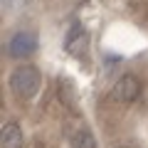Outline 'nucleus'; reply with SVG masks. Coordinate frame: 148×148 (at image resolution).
I'll list each match as a JSON object with an SVG mask.
<instances>
[{
	"mask_svg": "<svg viewBox=\"0 0 148 148\" xmlns=\"http://www.w3.org/2000/svg\"><path fill=\"white\" fill-rule=\"evenodd\" d=\"M40 82H42V77H40V69L32 67V64H22V67H17L15 72L10 74V86L15 94L25 96V99H32V96L40 91Z\"/></svg>",
	"mask_w": 148,
	"mask_h": 148,
	"instance_id": "obj_1",
	"label": "nucleus"
},
{
	"mask_svg": "<svg viewBox=\"0 0 148 148\" xmlns=\"http://www.w3.org/2000/svg\"><path fill=\"white\" fill-rule=\"evenodd\" d=\"M141 94V82H138L136 74H123L116 84L111 86V99L119 101V104H128V101L138 99Z\"/></svg>",
	"mask_w": 148,
	"mask_h": 148,
	"instance_id": "obj_2",
	"label": "nucleus"
},
{
	"mask_svg": "<svg viewBox=\"0 0 148 148\" xmlns=\"http://www.w3.org/2000/svg\"><path fill=\"white\" fill-rule=\"evenodd\" d=\"M86 47H89V35L79 22H74L64 37V49L74 57H79V54H86Z\"/></svg>",
	"mask_w": 148,
	"mask_h": 148,
	"instance_id": "obj_3",
	"label": "nucleus"
},
{
	"mask_svg": "<svg viewBox=\"0 0 148 148\" xmlns=\"http://www.w3.org/2000/svg\"><path fill=\"white\" fill-rule=\"evenodd\" d=\"M37 49V37L32 32H17L10 40V52L12 57H30Z\"/></svg>",
	"mask_w": 148,
	"mask_h": 148,
	"instance_id": "obj_4",
	"label": "nucleus"
},
{
	"mask_svg": "<svg viewBox=\"0 0 148 148\" xmlns=\"http://www.w3.org/2000/svg\"><path fill=\"white\" fill-rule=\"evenodd\" d=\"M0 146L3 148H22L25 146L22 128L17 126V123H5L3 131H0Z\"/></svg>",
	"mask_w": 148,
	"mask_h": 148,
	"instance_id": "obj_5",
	"label": "nucleus"
},
{
	"mask_svg": "<svg viewBox=\"0 0 148 148\" xmlns=\"http://www.w3.org/2000/svg\"><path fill=\"white\" fill-rule=\"evenodd\" d=\"M72 148H96V138L89 128H82L72 136Z\"/></svg>",
	"mask_w": 148,
	"mask_h": 148,
	"instance_id": "obj_6",
	"label": "nucleus"
},
{
	"mask_svg": "<svg viewBox=\"0 0 148 148\" xmlns=\"http://www.w3.org/2000/svg\"><path fill=\"white\" fill-rule=\"evenodd\" d=\"M59 94H62V101L67 106H74V101H77V89H74V84L69 79H59Z\"/></svg>",
	"mask_w": 148,
	"mask_h": 148,
	"instance_id": "obj_7",
	"label": "nucleus"
},
{
	"mask_svg": "<svg viewBox=\"0 0 148 148\" xmlns=\"http://www.w3.org/2000/svg\"><path fill=\"white\" fill-rule=\"evenodd\" d=\"M27 0H3V8H5V10H12V8H20V5H25Z\"/></svg>",
	"mask_w": 148,
	"mask_h": 148,
	"instance_id": "obj_8",
	"label": "nucleus"
},
{
	"mask_svg": "<svg viewBox=\"0 0 148 148\" xmlns=\"http://www.w3.org/2000/svg\"><path fill=\"white\" fill-rule=\"evenodd\" d=\"M119 148H126V146H119Z\"/></svg>",
	"mask_w": 148,
	"mask_h": 148,
	"instance_id": "obj_9",
	"label": "nucleus"
}]
</instances>
